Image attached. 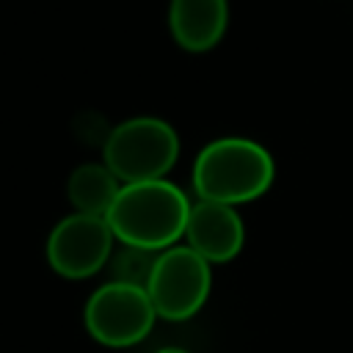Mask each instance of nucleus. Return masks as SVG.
Returning <instances> with one entry per match:
<instances>
[{
  "instance_id": "1",
  "label": "nucleus",
  "mask_w": 353,
  "mask_h": 353,
  "mask_svg": "<svg viewBox=\"0 0 353 353\" xmlns=\"http://www.w3.org/2000/svg\"><path fill=\"white\" fill-rule=\"evenodd\" d=\"M188 215V196L176 185L165 179H149L121 185L105 221L121 245L165 251L179 237H185Z\"/></svg>"
},
{
  "instance_id": "7",
  "label": "nucleus",
  "mask_w": 353,
  "mask_h": 353,
  "mask_svg": "<svg viewBox=\"0 0 353 353\" xmlns=\"http://www.w3.org/2000/svg\"><path fill=\"white\" fill-rule=\"evenodd\" d=\"M185 237L188 245L212 265V262H229L240 254L245 229L234 207L199 199V204L190 207Z\"/></svg>"
},
{
  "instance_id": "10",
  "label": "nucleus",
  "mask_w": 353,
  "mask_h": 353,
  "mask_svg": "<svg viewBox=\"0 0 353 353\" xmlns=\"http://www.w3.org/2000/svg\"><path fill=\"white\" fill-rule=\"evenodd\" d=\"M160 251H146V248H135V245H121V251L110 254V273L113 281H124V284H135V287H146L152 268L157 262Z\"/></svg>"
},
{
  "instance_id": "9",
  "label": "nucleus",
  "mask_w": 353,
  "mask_h": 353,
  "mask_svg": "<svg viewBox=\"0 0 353 353\" xmlns=\"http://www.w3.org/2000/svg\"><path fill=\"white\" fill-rule=\"evenodd\" d=\"M119 190L121 185L105 163H83L69 174V182H66V193L74 212L99 215V218L110 212Z\"/></svg>"
},
{
  "instance_id": "8",
  "label": "nucleus",
  "mask_w": 353,
  "mask_h": 353,
  "mask_svg": "<svg viewBox=\"0 0 353 353\" xmlns=\"http://www.w3.org/2000/svg\"><path fill=\"white\" fill-rule=\"evenodd\" d=\"M229 22V3L226 0H171L168 25L174 41L188 52H207L212 50Z\"/></svg>"
},
{
  "instance_id": "5",
  "label": "nucleus",
  "mask_w": 353,
  "mask_h": 353,
  "mask_svg": "<svg viewBox=\"0 0 353 353\" xmlns=\"http://www.w3.org/2000/svg\"><path fill=\"white\" fill-rule=\"evenodd\" d=\"M85 328L105 347H132L154 325V303L146 287L108 281L85 303Z\"/></svg>"
},
{
  "instance_id": "11",
  "label": "nucleus",
  "mask_w": 353,
  "mask_h": 353,
  "mask_svg": "<svg viewBox=\"0 0 353 353\" xmlns=\"http://www.w3.org/2000/svg\"><path fill=\"white\" fill-rule=\"evenodd\" d=\"M154 353H188L185 347H160V350H154Z\"/></svg>"
},
{
  "instance_id": "3",
  "label": "nucleus",
  "mask_w": 353,
  "mask_h": 353,
  "mask_svg": "<svg viewBox=\"0 0 353 353\" xmlns=\"http://www.w3.org/2000/svg\"><path fill=\"white\" fill-rule=\"evenodd\" d=\"M102 154L121 185L163 179L179 157V138L168 121L135 116L110 130Z\"/></svg>"
},
{
  "instance_id": "6",
  "label": "nucleus",
  "mask_w": 353,
  "mask_h": 353,
  "mask_svg": "<svg viewBox=\"0 0 353 353\" xmlns=\"http://www.w3.org/2000/svg\"><path fill=\"white\" fill-rule=\"evenodd\" d=\"M113 229L99 215L72 212L55 223L47 237V262L63 279H88L99 273L113 254Z\"/></svg>"
},
{
  "instance_id": "2",
  "label": "nucleus",
  "mask_w": 353,
  "mask_h": 353,
  "mask_svg": "<svg viewBox=\"0 0 353 353\" xmlns=\"http://www.w3.org/2000/svg\"><path fill=\"white\" fill-rule=\"evenodd\" d=\"M276 176L270 152L251 138L210 141L193 163V188L199 199L218 204H243L259 199Z\"/></svg>"
},
{
  "instance_id": "4",
  "label": "nucleus",
  "mask_w": 353,
  "mask_h": 353,
  "mask_svg": "<svg viewBox=\"0 0 353 353\" xmlns=\"http://www.w3.org/2000/svg\"><path fill=\"white\" fill-rule=\"evenodd\" d=\"M210 262L190 245H171L157 254L146 292L163 320H188L210 298Z\"/></svg>"
}]
</instances>
